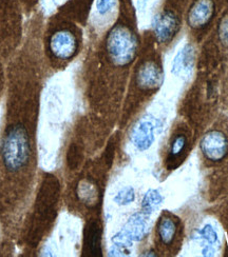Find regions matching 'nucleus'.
Instances as JSON below:
<instances>
[{
  "label": "nucleus",
  "mask_w": 228,
  "mask_h": 257,
  "mask_svg": "<svg viewBox=\"0 0 228 257\" xmlns=\"http://www.w3.org/2000/svg\"><path fill=\"white\" fill-rule=\"evenodd\" d=\"M45 21L38 11L30 16L23 44L15 52L10 67L0 162L9 187V222L16 237H20L41 171L38 145L41 95L53 75L42 48Z\"/></svg>",
  "instance_id": "obj_1"
},
{
  "label": "nucleus",
  "mask_w": 228,
  "mask_h": 257,
  "mask_svg": "<svg viewBox=\"0 0 228 257\" xmlns=\"http://www.w3.org/2000/svg\"><path fill=\"white\" fill-rule=\"evenodd\" d=\"M62 200V185L58 175L40 171L35 194L20 233V244L34 256L55 228Z\"/></svg>",
  "instance_id": "obj_2"
},
{
  "label": "nucleus",
  "mask_w": 228,
  "mask_h": 257,
  "mask_svg": "<svg viewBox=\"0 0 228 257\" xmlns=\"http://www.w3.org/2000/svg\"><path fill=\"white\" fill-rule=\"evenodd\" d=\"M42 48L53 74L66 68L81 50V33L73 20L58 12L46 19Z\"/></svg>",
  "instance_id": "obj_3"
},
{
  "label": "nucleus",
  "mask_w": 228,
  "mask_h": 257,
  "mask_svg": "<svg viewBox=\"0 0 228 257\" xmlns=\"http://www.w3.org/2000/svg\"><path fill=\"white\" fill-rule=\"evenodd\" d=\"M104 47L106 56L116 66H131L138 54L139 42L134 30L126 23H118L106 35Z\"/></svg>",
  "instance_id": "obj_4"
},
{
  "label": "nucleus",
  "mask_w": 228,
  "mask_h": 257,
  "mask_svg": "<svg viewBox=\"0 0 228 257\" xmlns=\"http://www.w3.org/2000/svg\"><path fill=\"white\" fill-rule=\"evenodd\" d=\"M24 8L19 0H0V31L7 35V53L16 52L23 44Z\"/></svg>",
  "instance_id": "obj_5"
},
{
  "label": "nucleus",
  "mask_w": 228,
  "mask_h": 257,
  "mask_svg": "<svg viewBox=\"0 0 228 257\" xmlns=\"http://www.w3.org/2000/svg\"><path fill=\"white\" fill-rule=\"evenodd\" d=\"M72 196H64L67 198V205L71 207H83L86 210H95L100 206L102 199L101 186L96 179L90 175L81 176L73 184Z\"/></svg>",
  "instance_id": "obj_6"
},
{
  "label": "nucleus",
  "mask_w": 228,
  "mask_h": 257,
  "mask_svg": "<svg viewBox=\"0 0 228 257\" xmlns=\"http://www.w3.org/2000/svg\"><path fill=\"white\" fill-rule=\"evenodd\" d=\"M163 82V72L159 63L154 59H144L135 71V88L143 93L158 90Z\"/></svg>",
  "instance_id": "obj_7"
},
{
  "label": "nucleus",
  "mask_w": 228,
  "mask_h": 257,
  "mask_svg": "<svg viewBox=\"0 0 228 257\" xmlns=\"http://www.w3.org/2000/svg\"><path fill=\"white\" fill-rule=\"evenodd\" d=\"M102 235L103 227L97 218H92L87 223L84 237L83 256L97 257L102 256Z\"/></svg>",
  "instance_id": "obj_8"
},
{
  "label": "nucleus",
  "mask_w": 228,
  "mask_h": 257,
  "mask_svg": "<svg viewBox=\"0 0 228 257\" xmlns=\"http://www.w3.org/2000/svg\"><path fill=\"white\" fill-rule=\"evenodd\" d=\"M179 28V20L171 11L160 13L154 21V34L160 44H166L176 35Z\"/></svg>",
  "instance_id": "obj_9"
},
{
  "label": "nucleus",
  "mask_w": 228,
  "mask_h": 257,
  "mask_svg": "<svg viewBox=\"0 0 228 257\" xmlns=\"http://www.w3.org/2000/svg\"><path fill=\"white\" fill-rule=\"evenodd\" d=\"M201 149L204 155L212 162H219L223 159L228 150V143L225 135L218 131H212L206 134L202 139Z\"/></svg>",
  "instance_id": "obj_10"
},
{
  "label": "nucleus",
  "mask_w": 228,
  "mask_h": 257,
  "mask_svg": "<svg viewBox=\"0 0 228 257\" xmlns=\"http://www.w3.org/2000/svg\"><path fill=\"white\" fill-rule=\"evenodd\" d=\"M214 5L212 0H197L188 13V24L192 28H202L212 18Z\"/></svg>",
  "instance_id": "obj_11"
},
{
  "label": "nucleus",
  "mask_w": 228,
  "mask_h": 257,
  "mask_svg": "<svg viewBox=\"0 0 228 257\" xmlns=\"http://www.w3.org/2000/svg\"><path fill=\"white\" fill-rule=\"evenodd\" d=\"M155 141V126L149 120L140 121L132 132V142L134 146L144 151L147 150Z\"/></svg>",
  "instance_id": "obj_12"
},
{
  "label": "nucleus",
  "mask_w": 228,
  "mask_h": 257,
  "mask_svg": "<svg viewBox=\"0 0 228 257\" xmlns=\"http://www.w3.org/2000/svg\"><path fill=\"white\" fill-rule=\"evenodd\" d=\"M92 2L93 0H70L58 10V13L71 20L82 23L88 14Z\"/></svg>",
  "instance_id": "obj_13"
},
{
  "label": "nucleus",
  "mask_w": 228,
  "mask_h": 257,
  "mask_svg": "<svg viewBox=\"0 0 228 257\" xmlns=\"http://www.w3.org/2000/svg\"><path fill=\"white\" fill-rule=\"evenodd\" d=\"M177 224L170 217H163L158 223V235L164 244H170L176 237Z\"/></svg>",
  "instance_id": "obj_14"
},
{
  "label": "nucleus",
  "mask_w": 228,
  "mask_h": 257,
  "mask_svg": "<svg viewBox=\"0 0 228 257\" xmlns=\"http://www.w3.org/2000/svg\"><path fill=\"white\" fill-rule=\"evenodd\" d=\"M193 63V50L190 46H187L177 55L173 61V73L179 74L182 70L190 68Z\"/></svg>",
  "instance_id": "obj_15"
},
{
  "label": "nucleus",
  "mask_w": 228,
  "mask_h": 257,
  "mask_svg": "<svg viewBox=\"0 0 228 257\" xmlns=\"http://www.w3.org/2000/svg\"><path fill=\"white\" fill-rule=\"evenodd\" d=\"M187 139L184 135H177L172 139L170 150H169V156H168V163L171 164L176 162L180 158V156L184 153L186 149Z\"/></svg>",
  "instance_id": "obj_16"
},
{
  "label": "nucleus",
  "mask_w": 228,
  "mask_h": 257,
  "mask_svg": "<svg viewBox=\"0 0 228 257\" xmlns=\"http://www.w3.org/2000/svg\"><path fill=\"white\" fill-rule=\"evenodd\" d=\"M162 202V196L157 190H150L143 199L144 213L149 214Z\"/></svg>",
  "instance_id": "obj_17"
},
{
  "label": "nucleus",
  "mask_w": 228,
  "mask_h": 257,
  "mask_svg": "<svg viewBox=\"0 0 228 257\" xmlns=\"http://www.w3.org/2000/svg\"><path fill=\"white\" fill-rule=\"evenodd\" d=\"M134 200V191L132 188H124L122 191L118 192L115 196V201L118 205H128Z\"/></svg>",
  "instance_id": "obj_18"
},
{
  "label": "nucleus",
  "mask_w": 228,
  "mask_h": 257,
  "mask_svg": "<svg viewBox=\"0 0 228 257\" xmlns=\"http://www.w3.org/2000/svg\"><path fill=\"white\" fill-rule=\"evenodd\" d=\"M116 0H96L97 12L101 15H106L115 7Z\"/></svg>",
  "instance_id": "obj_19"
},
{
  "label": "nucleus",
  "mask_w": 228,
  "mask_h": 257,
  "mask_svg": "<svg viewBox=\"0 0 228 257\" xmlns=\"http://www.w3.org/2000/svg\"><path fill=\"white\" fill-rule=\"evenodd\" d=\"M201 236L209 243H214L216 240H218V235H216V232L210 226H206L202 229Z\"/></svg>",
  "instance_id": "obj_20"
},
{
  "label": "nucleus",
  "mask_w": 228,
  "mask_h": 257,
  "mask_svg": "<svg viewBox=\"0 0 228 257\" xmlns=\"http://www.w3.org/2000/svg\"><path fill=\"white\" fill-rule=\"evenodd\" d=\"M226 26L223 27V35H224V38L227 40L228 42V21L227 23H225Z\"/></svg>",
  "instance_id": "obj_21"
},
{
  "label": "nucleus",
  "mask_w": 228,
  "mask_h": 257,
  "mask_svg": "<svg viewBox=\"0 0 228 257\" xmlns=\"http://www.w3.org/2000/svg\"><path fill=\"white\" fill-rule=\"evenodd\" d=\"M2 78H3V73H2V71H0V90H2V85H3Z\"/></svg>",
  "instance_id": "obj_22"
}]
</instances>
